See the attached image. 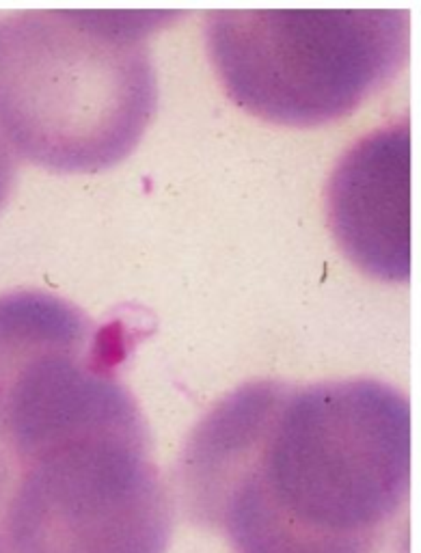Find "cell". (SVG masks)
I'll list each match as a JSON object with an SVG mask.
<instances>
[{
    "instance_id": "4",
    "label": "cell",
    "mask_w": 421,
    "mask_h": 553,
    "mask_svg": "<svg viewBox=\"0 0 421 553\" xmlns=\"http://www.w3.org/2000/svg\"><path fill=\"white\" fill-rule=\"evenodd\" d=\"M130 333L54 292L0 294V450L13 467L74 439L147 430L121 379Z\"/></svg>"
},
{
    "instance_id": "5",
    "label": "cell",
    "mask_w": 421,
    "mask_h": 553,
    "mask_svg": "<svg viewBox=\"0 0 421 553\" xmlns=\"http://www.w3.org/2000/svg\"><path fill=\"white\" fill-rule=\"evenodd\" d=\"M5 527L11 553H167L173 495L149 428L74 439L17 464Z\"/></svg>"
},
{
    "instance_id": "6",
    "label": "cell",
    "mask_w": 421,
    "mask_h": 553,
    "mask_svg": "<svg viewBox=\"0 0 421 553\" xmlns=\"http://www.w3.org/2000/svg\"><path fill=\"white\" fill-rule=\"evenodd\" d=\"M326 216L346 257L369 277H411V126L391 119L361 137L326 184Z\"/></svg>"
},
{
    "instance_id": "2",
    "label": "cell",
    "mask_w": 421,
    "mask_h": 553,
    "mask_svg": "<svg viewBox=\"0 0 421 553\" xmlns=\"http://www.w3.org/2000/svg\"><path fill=\"white\" fill-rule=\"evenodd\" d=\"M182 13L29 9L0 17V128L17 156L59 173L121 162L158 102L149 37Z\"/></svg>"
},
{
    "instance_id": "7",
    "label": "cell",
    "mask_w": 421,
    "mask_h": 553,
    "mask_svg": "<svg viewBox=\"0 0 421 553\" xmlns=\"http://www.w3.org/2000/svg\"><path fill=\"white\" fill-rule=\"evenodd\" d=\"M17 158L20 156L11 147L3 128H0V210L5 208V204L9 202V197L13 192L15 178H17Z\"/></svg>"
},
{
    "instance_id": "8",
    "label": "cell",
    "mask_w": 421,
    "mask_h": 553,
    "mask_svg": "<svg viewBox=\"0 0 421 553\" xmlns=\"http://www.w3.org/2000/svg\"><path fill=\"white\" fill-rule=\"evenodd\" d=\"M15 480V467L11 458L0 450V553H11L9 543H7V527H5V517H7V506L13 489Z\"/></svg>"
},
{
    "instance_id": "3",
    "label": "cell",
    "mask_w": 421,
    "mask_h": 553,
    "mask_svg": "<svg viewBox=\"0 0 421 553\" xmlns=\"http://www.w3.org/2000/svg\"><path fill=\"white\" fill-rule=\"evenodd\" d=\"M212 68L251 115L283 126L342 119L387 86L408 56L406 9H212Z\"/></svg>"
},
{
    "instance_id": "1",
    "label": "cell",
    "mask_w": 421,
    "mask_h": 553,
    "mask_svg": "<svg viewBox=\"0 0 421 553\" xmlns=\"http://www.w3.org/2000/svg\"><path fill=\"white\" fill-rule=\"evenodd\" d=\"M413 476L408 397L378 379L247 381L188 430L184 517L231 553H378Z\"/></svg>"
}]
</instances>
